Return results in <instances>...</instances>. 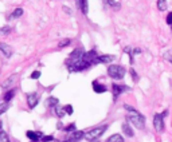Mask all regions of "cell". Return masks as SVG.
Listing matches in <instances>:
<instances>
[{"instance_id": "obj_16", "label": "cell", "mask_w": 172, "mask_h": 142, "mask_svg": "<svg viewBox=\"0 0 172 142\" xmlns=\"http://www.w3.org/2000/svg\"><path fill=\"white\" fill-rule=\"evenodd\" d=\"M23 15V9L22 8H15L13 9V12L9 15V19H18V18H20Z\"/></svg>"}, {"instance_id": "obj_36", "label": "cell", "mask_w": 172, "mask_h": 142, "mask_svg": "<svg viewBox=\"0 0 172 142\" xmlns=\"http://www.w3.org/2000/svg\"><path fill=\"white\" fill-rule=\"evenodd\" d=\"M63 9H65V11H66L67 13H70V12H71V11H70V9H69V8H67V7H63Z\"/></svg>"}, {"instance_id": "obj_15", "label": "cell", "mask_w": 172, "mask_h": 142, "mask_svg": "<svg viewBox=\"0 0 172 142\" xmlns=\"http://www.w3.org/2000/svg\"><path fill=\"white\" fill-rule=\"evenodd\" d=\"M106 142H124V138L120 134H113V135H110V137L108 138Z\"/></svg>"}, {"instance_id": "obj_38", "label": "cell", "mask_w": 172, "mask_h": 142, "mask_svg": "<svg viewBox=\"0 0 172 142\" xmlns=\"http://www.w3.org/2000/svg\"><path fill=\"white\" fill-rule=\"evenodd\" d=\"M0 129H1V122H0Z\"/></svg>"}, {"instance_id": "obj_2", "label": "cell", "mask_w": 172, "mask_h": 142, "mask_svg": "<svg viewBox=\"0 0 172 142\" xmlns=\"http://www.w3.org/2000/svg\"><path fill=\"white\" fill-rule=\"evenodd\" d=\"M108 74L113 79H122L124 76H125V68L118 66V64H112L108 68Z\"/></svg>"}, {"instance_id": "obj_27", "label": "cell", "mask_w": 172, "mask_h": 142, "mask_svg": "<svg viewBox=\"0 0 172 142\" xmlns=\"http://www.w3.org/2000/svg\"><path fill=\"white\" fill-rule=\"evenodd\" d=\"M39 76H40V71H34L31 74V79H38Z\"/></svg>"}, {"instance_id": "obj_10", "label": "cell", "mask_w": 172, "mask_h": 142, "mask_svg": "<svg viewBox=\"0 0 172 142\" xmlns=\"http://www.w3.org/2000/svg\"><path fill=\"white\" fill-rule=\"evenodd\" d=\"M93 90H94L97 94H102V93H105L106 91V86L98 83L97 80H94V82H93Z\"/></svg>"}, {"instance_id": "obj_4", "label": "cell", "mask_w": 172, "mask_h": 142, "mask_svg": "<svg viewBox=\"0 0 172 142\" xmlns=\"http://www.w3.org/2000/svg\"><path fill=\"white\" fill-rule=\"evenodd\" d=\"M108 129V125H102V126H98V127H94V129H90L86 133V137L89 138H98L101 137L102 134H104V131Z\"/></svg>"}, {"instance_id": "obj_25", "label": "cell", "mask_w": 172, "mask_h": 142, "mask_svg": "<svg viewBox=\"0 0 172 142\" xmlns=\"http://www.w3.org/2000/svg\"><path fill=\"white\" fill-rule=\"evenodd\" d=\"M70 42H71L70 39L61 40V42H59V44H58V47H59V48H62V47H66V46H69V44H70Z\"/></svg>"}, {"instance_id": "obj_26", "label": "cell", "mask_w": 172, "mask_h": 142, "mask_svg": "<svg viewBox=\"0 0 172 142\" xmlns=\"http://www.w3.org/2000/svg\"><path fill=\"white\" fill-rule=\"evenodd\" d=\"M63 110H65V113H66V114H69V115H71V114H73V106H71V105H67V106H65V107H63Z\"/></svg>"}, {"instance_id": "obj_39", "label": "cell", "mask_w": 172, "mask_h": 142, "mask_svg": "<svg viewBox=\"0 0 172 142\" xmlns=\"http://www.w3.org/2000/svg\"><path fill=\"white\" fill-rule=\"evenodd\" d=\"M31 142H36V141H31Z\"/></svg>"}, {"instance_id": "obj_7", "label": "cell", "mask_w": 172, "mask_h": 142, "mask_svg": "<svg viewBox=\"0 0 172 142\" xmlns=\"http://www.w3.org/2000/svg\"><path fill=\"white\" fill-rule=\"evenodd\" d=\"M84 137H85L84 131H80V130H78V131H75V130H74V133H71V135L69 137V141H67V142H78L80 139H82Z\"/></svg>"}, {"instance_id": "obj_33", "label": "cell", "mask_w": 172, "mask_h": 142, "mask_svg": "<svg viewBox=\"0 0 172 142\" xmlns=\"http://www.w3.org/2000/svg\"><path fill=\"white\" fill-rule=\"evenodd\" d=\"M129 71H131V74H132L133 79H135V80H137V74H136V71L133 70V68H132V70H129Z\"/></svg>"}, {"instance_id": "obj_11", "label": "cell", "mask_w": 172, "mask_h": 142, "mask_svg": "<svg viewBox=\"0 0 172 142\" xmlns=\"http://www.w3.org/2000/svg\"><path fill=\"white\" fill-rule=\"evenodd\" d=\"M0 51L4 54L7 58H9V56L12 55V48H11L8 44H5V43H0Z\"/></svg>"}, {"instance_id": "obj_13", "label": "cell", "mask_w": 172, "mask_h": 142, "mask_svg": "<svg viewBox=\"0 0 172 142\" xmlns=\"http://www.w3.org/2000/svg\"><path fill=\"white\" fill-rule=\"evenodd\" d=\"M27 137L30 138L31 141H38V139L42 137V134L36 133V131H31V130H28V131H27Z\"/></svg>"}, {"instance_id": "obj_21", "label": "cell", "mask_w": 172, "mask_h": 142, "mask_svg": "<svg viewBox=\"0 0 172 142\" xmlns=\"http://www.w3.org/2000/svg\"><path fill=\"white\" fill-rule=\"evenodd\" d=\"M8 107H9V103L8 102L0 103V115H1V114H4L5 111L8 110Z\"/></svg>"}, {"instance_id": "obj_29", "label": "cell", "mask_w": 172, "mask_h": 142, "mask_svg": "<svg viewBox=\"0 0 172 142\" xmlns=\"http://www.w3.org/2000/svg\"><path fill=\"white\" fill-rule=\"evenodd\" d=\"M65 130H66V131H74L75 130V123H70L67 127H65Z\"/></svg>"}, {"instance_id": "obj_20", "label": "cell", "mask_w": 172, "mask_h": 142, "mask_svg": "<svg viewBox=\"0 0 172 142\" xmlns=\"http://www.w3.org/2000/svg\"><path fill=\"white\" fill-rule=\"evenodd\" d=\"M55 107V113H57V115L58 117H63L66 113H65V110H63V107H61L59 105H57V106H54Z\"/></svg>"}, {"instance_id": "obj_32", "label": "cell", "mask_w": 172, "mask_h": 142, "mask_svg": "<svg viewBox=\"0 0 172 142\" xmlns=\"http://www.w3.org/2000/svg\"><path fill=\"white\" fill-rule=\"evenodd\" d=\"M124 107H125V110H128V111H132V113H135V109L133 107H131V106H128V105H124Z\"/></svg>"}, {"instance_id": "obj_28", "label": "cell", "mask_w": 172, "mask_h": 142, "mask_svg": "<svg viewBox=\"0 0 172 142\" xmlns=\"http://www.w3.org/2000/svg\"><path fill=\"white\" fill-rule=\"evenodd\" d=\"M40 138H42V141H43V142H50V141H53V135H46V137H43V135H42V137H40Z\"/></svg>"}, {"instance_id": "obj_14", "label": "cell", "mask_w": 172, "mask_h": 142, "mask_svg": "<svg viewBox=\"0 0 172 142\" xmlns=\"http://www.w3.org/2000/svg\"><path fill=\"white\" fill-rule=\"evenodd\" d=\"M122 131L126 134L128 137H135V133H133L132 127H131L128 123H124V125H122Z\"/></svg>"}, {"instance_id": "obj_34", "label": "cell", "mask_w": 172, "mask_h": 142, "mask_svg": "<svg viewBox=\"0 0 172 142\" xmlns=\"http://www.w3.org/2000/svg\"><path fill=\"white\" fill-rule=\"evenodd\" d=\"M132 54H135V55H139V54H141V50H140V48H135L132 51Z\"/></svg>"}, {"instance_id": "obj_23", "label": "cell", "mask_w": 172, "mask_h": 142, "mask_svg": "<svg viewBox=\"0 0 172 142\" xmlns=\"http://www.w3.org/2000/svg\"><path fill=\"white\" fill-rule=\"evenodd\" d=\"M13 95H15V90H9V91H7V94L4 95V101L5 102H8L9 99H12Z\"/></svg>"}, {"instance_id": "obj_12", "label": "cell", "mask_w": 172, "mask_h": 142, "mask_svg": "<svg viewBox=\"0 0 172 142\" xmlns=\"http://www.w3.org/2000/svg\"><path fill=\"white\" fill-rule=\"evenodd\" d=\"M124 90H128V87H125V86H118L117 83L113 84V94H114V97L120 95V94L122 93Z\"/></svg>"}, {"instance_id": "obj_35", "label": "cell", "mask_w": 172, "mask_h": 142, "mask_svg": "<svg viewBox=\"0 0 172 142\" xmlns=\"http://www.w3.org/2000/svg\"><path fill=\"white\" fill-rule=\"evenodd\" d=\"M169 54H171V52H169V51H168V52H167V54H165V55H164V58L167 59L168 62H169V60H171V58H169Z\"/></svg>"}, {"instance_id": "obj_37", "label": "cell", "mask_w": 172, "mask_h": 142, "mask_svg": "<svg viewBox=\"0 0 172 142\" xmlns=\"http://www.w3.org/2000/svg\"><path fill=\"white\" fill-rule=\"evenodd\" d=\"M90 142H100V141H98V138H93Z\"/></svg>"}, {"instance_id": "obj_6", "label": "cell", "mask_w": 172, "mask_h": 142, "mask_svg": "<svg viewBox=\"0 0 172 142\" xmlns=\"http://www.w3.org/2000/svg\"><path fill=\"white\" fill-rule=\"evenodd\" d=\"M75 4L77 7L82 11L84 15H88L89 13V4H88V0H75Z\"/></svg>"}, {"instance_id": "obj_17", "label": "cell", "mask_w": 172, "mask_h": 142, "mask_svg": "<svg viewBox=\"0 0 172 142\" xmlns=\"http://www.w3.org/2000/svg\"><path fill=\"white\" fill-rule=\"evenodd\" d=\"M105 3L108 5H110V7H113V8H120L121 7V3H120V0H105Z\"/></svg>"}, {"instance_id": "obj_9", "label": "cell", "mask_w": 172, "mask_h": 142, "mask_svg": "<svg viewBox=\"0 0 172 142\" xmlns=\"http://www.w3.org/2000/svg\"><path fill=\"white\" fill-rule=\"evenodd\" d=\"M113 60V56L112 55H101V56H97V58L93 60V63H109Z\"/></svg>"}, {"instance_id": "obj_24", "label": "cell", "mask_w": 172, "mask_h": 142, "mask_svg": "<svg viewBox=\"0 0 172 142\" xmlns=\"http://www.w3.org/2000/svg\"><path fill=\"white\" fill-rule=\"evenodd\" d=\"M0 142H9V138H8V135H7V133L0 131Z\"/></svg>"}, {"instance_id": "obj_1", "label": "cell", "mask_w": 172, "mask_h": 142, "mask_svg": "<svg viewBox=\"0 0 172 142\" xmlns=\"http://www.w3.org/2000/svg\"><path fill=\"white\" fill-rule=\"evenodd\" d=\"M67 68L71 71V72H75V71H82L85 68L90 67L92 64H89L88 62H85L82 58H69L66 62Z\"/></svg>"}, {"instance_id": "obj_19", "label": "cell", "mask_w": 172, "mask_h": 142, "mask_svg": "<svg viewBox=\"0 0 172 142\" xmlns=\"http://www.w3.org/2000/svg\"><path fill=\"white\" fill-rule=\"evenodd\" d=\"M46 103H47V105H49V106H57L58 105V99L57 98H54V97H50L49 99H47V101H46Z\"/></svg>"}, {"instance_id": "obj_8", "label": "cell", "mask_w": 172, "mask_h": 142, "mask_svg": "<svg viewBox=\"0 0 172 142\" xmlns=\"http://www.w3.org/2000/svg\"><path fill=\"white\" fill-rule=\"evenodd\" d=\"M27 103H28V106H30L31 109H34V107L38 105V94L36 93L30 94V95L27 97Z\"/></svg>"}, {"instance_id": "obj_30", "label": "cell", "mask_w": 172, "mask_h": 142, "mask_svg": "<svg viewBox=\"0 0 172 142\" xmlns=\"http://www.w3.org/2000/svg\"><path fill=\"white\" fill-rule=\"evenodd\" d=\"M9 31H11V28H9V27H7V26L3 27V28L0 30V32H1V34H4V35H5V34H8Z\"/></svg>"}, {"instance_id": "obj_5", "label": "cell", "mask_w": 172, "mask_h": 142, "mask_svg": "<svg viewBox=\"0 0 172 142\" xmlns=\"http://www.w3.org/2000/svg\"><path fill=\"white\" fill-rule=\"evenodd\" d=\"M153 125H155V129H156V131H163L164 130V119L163 117H161V114H156L153 118Z\"/></svg>"}, {"instance_id": "obj_3", "label": "cell", "mask_w": 172, "mask_h": 142, "mask_svg": "<svg viewBox=\"0 0 172 142\" xmlns=\"http://www.w3.org/2000/svg\"><path fill=\"white\" fill-rule=\"evenodd\" d=\"M126 118H128V121L131 122V123H133L136 127H139V129L143 130L144 127H145V119H144V117L140 115L137 111H135L133 114H129Z\"/></svg>"}, {"instance_id": "obj_31", "label": "cell", "mask_w": 172, "mask_h": 142, "mask_svg": "<svg viewBox=\"0 0 172 142\" xmlns=\"http://www.w3.org/2000/svg\"><path fill=\"white\" fill-rule=\"evenodd\" d=\"M167 24L168 26H171L172 24V13L171 12L168 13V16H167Z\"/></svg>"}, {"instance_id": "obj_40", "label": "cell", "mask_w": 172, "mask_h": 142, "mask_svg": "<svg viewBox=\"0 0 172 142\" xmlns=\"http://www.w3.org/2000/svg\"><path fill=\"white\" fill-rule=\"evenodd\" d=\"M66 142H67V141H66Z\"/></svg>"}, {"instance_id": "obj_18", "label": "cell", "mask_w": 172, "mask_h": 142, "mask_svg": "<svg viewBox=\"0 0 172 142\" xmlns=\"http://www.w3.org/2000/svg\"><path fill=\"white\" fill-rule=\"evenodd\" d=\"M157 8L160 11H165L167 9V0H157Z\"/></svg>"}, {"instance_id": "obj_22", "label": "cell", "mask_w": 172, "mask_h": 142, "mask_svg": "<svg viewBox=\"0 0 172 142\" xmlns=\"http://www.w3.org/2000/svg\"><path fill=\"white\" fill-rule=\"evenodd\" d=\"M12 79L13 78H7L4 82H1V87H3V89H8L9 86L12 84Z\"/></svg>"}]
</instances>
